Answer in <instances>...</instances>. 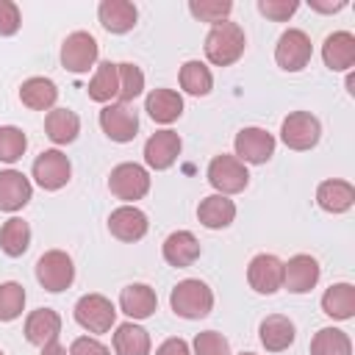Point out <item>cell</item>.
<instances>
[{
  "mask_svg": "<svg viewBox=\"0 0 355 355\" xmlns=\"http://www.w3.org/2000/svg\"><path fill=\"white\" fill-rule=\"evenodd\" d=\"M247 47V36L241 31V25L225 19L219 25H211L208 36H205V58L214 67H230L244 55Z\"/></svg>",
  "mask_w": 355,
  "mask_h": 355,
  "instance_id": "6da1fadb",
  "label": "cell"
},
{
  "mask_svg": "<svg viewBox=\"0 0 355 355\" xmlns=\"http://www.w3.org/2000/svg\"><path fill=\"white\" fill-rule=\"evenodd\" d=\"M150 347H153L150 333L136 322H125L114 333V352L116 355H150Z\"/></svg>",
  "mask_w": 355,
  "mask_h": 355,
  "instance_id": "4dcf8cb0",
  "label": "cell"
},
{
  "mask_svg": "<svg viewBox=\"0 0 355 355\" xmlns=\"http://www.w3.org/2000/svg\"><path fill=\"white\" fill-rule=\"evenodd\" d=\"M97 55H100L97 39L86 31H75L61 42V64H64V69H69L75 75L89 72L97 64Z\"/></svg>",
  "mask_w": 355,
  "mask_h": 355,
  "instance_id": "9c48e42d",
  "label": "cell"
},
{
  "mask_svg": "<svg viewBox=\"0 0 355 355\" xmlns=\"http://www.w3.org/2000/svg\"><path fill=\"white\" fill-rule=\"evenodd\" d=\"M0 355H3V349H0Z\"/></svg>",
  "mask_w": 355,
  "mask_h": 355,
  "instance_id": "7dc6e473",
  "label": "cell"
},
{
  "mask_svg": "<svg viewBox=\"0 0 355 355\" xmlns=\"http://www.w3.org/2000/svg\"><path fill=\"white\" fill-rule=\"evenodd\" d=\"M86 92L94 103H103V105L114 103L116 94H119V69H116V64L114 61H100Z\"/></svg>",
  "mask_w": 355,
  "mask_h": 355,
  "instance_id": "83f0119b",
  "label": "cell"
},
{
  "mask_svg": "<svg viewBox=\"0 0 355 355\" xmlns=\"http://www.w3.org/2000/svg\"><path fill=\"white\" fill-rule=\"evenodd\" d=\"M300 8L297 0H258V11L272 22H286Z\"/></svg>",
  "mask_w": 355,
  "mask_h": 355,
  "instance_id": "ab89813d",
  "label": "cell"
},
{
  "mask_svg": "<svg viewBox=\"0 0 355 355\" xmlns=\"http://www.w3.org/2000/svg\"><path fill=\"white\" fill-rule=\"evenodd\" d=\"M178 80H180V89L186 94H194V97H205L214 89V75L202 61H186L180 67Z\"/></svg>",
  "mask_w": 355,
  "mask_h": 355,
  "instance_id": "d6a6232c",
  "label": "cell"
},
{
  "mask_svg": "<svg viewBox=\"0 0 355 355\" xmlns=\"http://www.w3.org/2000/svg\"><path fill=\"white\" fill-rule=\"evenodd\" d=\"M28 150V136L17 125H0V161L14 164L25 155Z\"/></svg>",
  "mask_w": 355,
  "mask_h": 355,
  "instance_id": "d590c367",
  "label": "cell"
},
{
  "mask_svg": "<svg viewBox=\"0 0 355 355\" xmlns=\"http://www.w3.org/2000/svg\"><path fill=\"white\" fill-rule=\"evenodd\" d=\"M194 352L191 355H230V344L216 330H202L194 336Z\"/></svg>",
  "mask_w": 355,
  "mask_h": 355,
  "instance_id": "f35d334b",
  "label": "cell"
},
{
  "mask_svg": "<svg viewBox=\"0 0 355 355\" xmlns=\"http://www.w3.org/2000/svg\"><path fill=\"white\" fill-rule=\"evenodd\" d=\"M322 311L330 319H352L355 316V286L352 283H333L322 294Z\"/></svg>",
  "mask_w": 355,
  "mask_h": 355,
  "instance_id": "f1b7e54d",
  "label": "cell"
},
{
  "mask_svg": "<svg viewBox=\"0 0 355 355\" xmlns=\"http://www.w3.org/2000/svg\"><path fill=\"white\" fill-rule=\"evenodd\" d=\"M72 178V164L61 150H44L33 161V180L44 191H58L69 183Z\"/></svg>",
  "mask_w": 355,
  "mask_h": 355,
  "instance_id": "8fae6325",
  "label": "cell"
},
{
  "mask_svg": "<svg viewBox=\"0 0 355 355\" xmlns=\"http://www.w3.org/2000/svg\"><path fill=\"white\" fill-rule=\"evenodd\" d=\"M116 69H119V94H116V103L130 105L144 92V72L136 64H130V61L116 64Z\"/></svg>",
  "mask_w": 355,
  "mask_h": 355,
  "instance_id": "e575fe53",
  "label": "cell"
},
{
  "mask_svg": "<svg viewBox=\"0 0 355 355\" xmlns=\"http://www.w3.org/2000/svg\"><path fill=\"white\" fill-rule=\"evenodd\" d=\"M208 183L216 189V194H239L247 189L250 183V172L247 166L236 158V155H214L208 164Z\"/></svg>",
  "mask_w": 355,
  "mask_h": 355,
  "instance_id": "5b68a950",
  "label": "cell"
},
{
  "mask_svg": "<svg viewBox=\"0 0 355 355\" xmlns=\"http://www.w3.org/2000/svg\"><path fill=\"white\" fill-rule=\"evenodd\" d=\"M97 17L108 33H128L136 28L139 11L130 0H103L97 6Z\"/></svg>",
  "mask_w": 355,
  "mask_h": 355,
  "instance_id": "7402d4cb",
  "label": "cell"
},
{
  "mask_svg": "<svg viewBox=\"0 0 355 355\" xmlns=\"http://www.w3.org/2000/svg\"><path fill=\"white\" fill-rule=\"evenodd\" d=\"M180 147H183V141L175 130H155L144 141V164L155 172H164L178 161Z\"/></svg>",
  "mask_w": 355,
  "mask_h": 355,
  "instance_id": "9a60e30c",
  "label": "cell"
},
{
  "mask_svg": "<svg viewBox=\"0 0 355 355\" xmlns=\"http://www.w3.org/2000/svg\"><path fill=\"white\" fill-rule=\"evenodd\" d=\"M347 3L338 0V3H322V0H311V8L313 11H322V14H333V11H341Z\"/></svg>",
  "mask_w": 355,
  "mask_h": 355,
  "instance_id": "ee69618b",
  "label": "cell"
},
{
  "mask_svg": "<svg viewBox=\"0 0 355 355\" xmlns=\"http://www.w3.org/2000/svg\"><path fill=\"white\" fill-rule=\"evenodd\" d=\"M311 55H313V44H311V36L300 28H288L280 33L277 39V47H275V61L280 69L286 72H300L311 64Z\"/></svg>",
  "mask_w": 355,
  "mask_h": 355,
  "instance_id": "277c9868",
  "label": "cell"
},
{
  "mask_svg": "<svg viewBox=\"0 0 355 355\" xmlns=\"http://www.w3.org/2000/svg\"><path fill=\"white\" fill-rule=\"evenodd\" d=\"M31 247V225L19 216H11L8 222H3L0 227V250L8 258H19L25 255V250Z\"/></svg>",
  "mask_w": 355,
  "mask_h": 355,
  "instance_id": "1f68e13d",
  "label": "cell"
},
{
  "mask_svg": "<svg viewBox=\"0 0 355 355\" xmlns=\"http://www.w3.org/2000/svg\"><path fill=\"white\" fill-rule=\"evenodd\" d=\"M169 305L180 319H205L214 308V291L208 288V283L186 277L172 288Z\"/></svg>",
  "mask_w": 355,
  "mask_h": 355,
  "instance_id": "7a4b0ae2",
  "label": "cell"
},
{
  "mask_svg": "<svg viewBox=\"0 0 355 355\" xmlns=\"http://www.w3.org/2000/svg\"><path fill=\"white\" fill-rule=\"evenodd\" d=\"M189 11L194 19L200 22H211V25H219L230 17L233 11V3L230 0H191L189 3Z\"/></svg>",
  "mask_w": 355,
  "mask_h": 355,
  "instance_id": "74e56055",
  "label": "cell"
},
{
  "mask_svg": "<svg viewBox=\"0 0 355 355\" xmlns=\"http://www.w3.org/2000/svg\"><path fill=\"white\" fill-rule=\"evenodd\" d=\"M61 333V316L53 308H36L28 313L25 319V338L33 347H47L53 341H58Z\"/></svg>",
  "mask_w": 355,
  "mask_h": 355,
  "instance_id": "d6986e66",
  "label": "cell"
},
{
  "mask_svg": "<svg viewBox=\"0 0 355 355\" xmlns=\"http://www.w3.org/2000/svg\"><path fill=\"white\" fill-rule=\"evenodd\" d=\"M233 150L241 164H266L275 155V136L263 128H241L233 139Z\"/></svg>",
  "mask_w": 355,
  "mask_h": 355,
  "instance_id": "7c38bea8",
  "label": "cell"
},
{
  "mask_svg": "<svg viewBox=\"0 0 355 355\" xmlns=\"http://www.w3.org/2000/svg\"><path fill=\"white\" fill-rule=\"evenodd\" d=\"M147 227H150L147 214H144L141 208H136V205H119V208H114L111 216H108V230H111V236L119 239V241H128V244L144 239Z\"/></svg>",
  "mask_w": 355,
  "mask_h": 355,
  "instance_id": "2e32d148",
  "label": "cell"
},
{
  "mask_svg": "<svg viewBox=\"0 0 355 355\" xmlns=\"http://www.w3.org/2000/svg\"><path fill=\"white\" fill-rule=\"evenodd\" d=\"M25 311V288L14 280L0 283V322H14Z\"/></svg>",
  "mask_w": 355,
  "mask_h": 355,
  "instance_id": "8d00e7d4",
  "label": "cell"
},
{
  "mask_svg": "<svg viewBox=\"0 0 355 355\" xmlns=\"http://www.w3.org/2000/svg\"><path fill=\"white\" fill-rule=\"evenodd\" d=\"M22 25L19 8L11 0H0V36H14Z\"/></svg>",
  "mask_w": 355,
  "mask_h": 355,
  "instance_id": "60d3db41",
  "label": "cell"
},
{
  "mask_svg": "<svg viewBox=\"0 0 355 355\" xmlns=\"http://www.w3.org/2000/svg\"><path fill=\"white\" fill-rule=\"evenodd\" d=\"M294 336H297V327L283 313L266 316L261 322V327H258V338H261V344H263L266 352H283V349H288L294 344Z\"/></svg>",
  "mask_w": 355,
  "mask_h": 355,
  "instance_id": "44dd1931",
  "label": "cell"
},
{
  "mask_svg": "<svg viewBox=\"0 0 355 355\" xmlns=\"http://www.w3.org/2000/svg\"><path fill=\"white\" fill-rule=\"evenodd\" d=\"M319 136H322V125L319 119L311 114V111H291L283 125H280V139L288 150H311L319 144Z\"/></svg>",
  "mask_w": 355,
  "mask_h": 355,
  "instance_id": "8992f818",
  "label": "cell"
},
{
  "mask_svg": "<svg viewBox=\"0 0 355 355\" xmlns=\"http://www.w3.org/2000/svg\"><path fill=\"white\" fill-rule=\"evenodd\" d=\"M311 355H352V341L338 327H322L311 338Z\"/></svg>",
  "mask_w": 355,
  "mask_h": 355,
  "instance_id": "836d02e7",
  "label": "cell"
},
{
  "mask_svg": "<svg viewBox=\"0 0 355 355\" xmlns=\"http://www.w3.org/2000/svg\"><path fill=\"white\" fill-rule=\"evenodd\" d=\"M197 219L208 230H222L236 219V202L225 194H208L197 205Z\"/></svg>",
  "mask_w": 355,
  "mask_h": 355,
  "instance_id": "d4e9b609",
  "label": "cell"
},
{
  "mask_svg": "<svg viewBox=\"0 0 355 355\" xmlns=\"http://www.w3.org/2000/svg\"><path fill=\"white\" fill-rule=\"evenodd\" d=\"M69 355H111V349L92 336H80L69 344Z\"/></svg>",
  "mask_w": 355,
  "mask_h": 355,
  "instance_id": "b9f144b4",
  "label": "cell"
},
{
  "mask_svg": "<svg viewBox=\"0 0 355 355\" xmlns=\"http://www.w3.org/2000/svg\"><path fill=\"white\" fill-rule=\"evenodd\" d=\"M247 283L258 294H275L283 288V261L272 252H258L247 266Z\"/></svg>",
  "mask_w": 355,
  "mask_h": 355,
  "instance_id": "4fadbf2b",
  "label": "cell"
},
{
  "mask_svg": "<svg viewBox=\"0 0 355 355\" xmlns=\"http://www.w3.org/2000/svg\"><path fill=\"white\" fill-rule=\"evenodd\" d=\"M239 355H255V352H239Z\"/></svg>",
  "mask_w": 355,
  "mask_h": 355,
  "instance_id": "bcb514c9",
  "label": "cell"
},
{
  "mask_svg": "<svg viewBox=\"0 0 355 355\" xmlns=\"http://www.w3.org/2000/svg\"><path fill=\"white\" fill-rule=\"evenodd\" d=\"M355 202V186L347 183V180H322L319 189H316V205L327 214H344L349 211Z\"/></svg>",
  "mask_w": 355,
  "mask_h": 355,
  "instance_id": "cb8c5ba5",
  "label": "cell"
},
{
  "mask_svg": "<svg viewBox=\"0 0 355 355\" xmlns=\"http://www.w3.org/2000/svg\"><path fill=\"white\" fill-rule=\"evenodd\" d=\"M161 252H164V261L169 266L186 269L200 258V241H197V236L191 230H175V233H169L164 239Z\"/></svg>",
  "mask_w": 355,
  "mask_h": 355,
  "instance_id": "e0dca14e",
  "label": "cell"
},
{
  "mask_svg": "<svg viewBox=\"0 0 355 355\" xmlns=\"http://www.w3.org/2000/svg\"><path fill=\"white\" fill-rule=\"evenodd\" d=\"M119 308L130 319H147L158 308V297L147 283H128L119 291Z\"/></svg>",
  "mask_w": 355,
  "mask_h": 355,
  "instance_id": "603a6c76",
  "label": "cell"
},
{
  "mask_svg": "<svg viewBox=\"0 0 355 355\" xmlns=\"http://www.w3.org/2000/svg\"><path fill=\"white\" fill-rule=\"evenodd\" d=\"M100 128L111 141L128 144L139 133V114L125 103H108L100 108Z\"/></svg>",
  "mask_w": 355,
  "mask_h": 355,
  "instance_id": "30bf717a",
  "label": "cell"
},
{
  "mask_svg": "<svg viewBox=\"0 0 355 355\" xmlns=\"http://www.w3.org/2000/svg\"><path fill=\"white\" fill-rule=\"evenodd\" d=\"M144 111L155 122L169 125V122H175L183 114V97L175 89H153L147 94V100H144Z\"/></svg>",
  "mask_w": 355,
  "mask_h": 355,
  "instance_id": "4316f807",
  "label": "cell"
},
{
  "mask_svg": "<svg viewBox=\"0 0 355 355\" xmlns=\"http://www.w3.org/2000/svg\"><path fill=\"white\" fill-rule=\"evenodd\" d=\"M324 67L333 72H347L355 64V36L349 31H333L322 44Z\"/></svg>",
  "mask_w": 355,
  "mask_h": 355,
  "instance_id": "ac0fdd59",
  "label": "cell"
},
{
  "mask_svg": "<svg viewBox=\"0 0 355 355\" xmlns=\"http://www.w3.org/2000/svg\"><path fill=\"white\" fill-rule=\"evenodd\" d=\"M19 100H22V105H28L31 111H53V105H55V100H58V89H55V83H53L50 78L36 75V78L22 80V86H19Z\"/></svg>",
  "mask_w": 355,
  "mask_h": 355,
  "instance_id": "484cf974",
  "label": "cell"
},
{
  "mask_svg": "<svg viewBox=\"0 0 355 355\" xmlns=\"http://www.w3.org/2000/svg\"><path fill=\"white\" fill-rule=\"evenodd\" d=\"M108 189L125 205L136 202V200H141L150 191V172L141 164H133V161L116 164L111 169V175H108Z\"/></svg>",
  "mask_w": 355,
  "mask_h": 355,
  "instance_id": "3957f363",
  "label": "cell"
},
{
  "mask_svg": "<svg viewBox=\"0 0 355 355\" xmlns=\"http://www.w3.org/2000/svg\"><path fill=\"white\" fill-rule=\"evenodd\" d=\"M75 322L89 333H108L116 322V308L103 294H83L75 302Z\"/></svg>",
  "mask_w": 355,
  "mask_h": 355,
  "instance_id": "52a82bcc",
  "label": "cell"
},
{
  "mask_svg": "<svg viewBox=\"0 0 355 355\" xmlns=\"http://www.w3.org/2000/svg\"><path fill=\"white\" fill-rule=\"evenodd\" d=\"M322 277V269H319V261L313 255H291L286 263H283V288H288L291 294H308Z\"/></svg>",
  "mask_w": 355,
  "mask_h": 355,
  "instance_id": "5bb4252c",
  "label": "cell"
},
{
  "mask_svg": "<svg viewBox=\"0 0 355 355\" xmlns=\"http://www.w3.org/2000/svg\"><path fill=\"white\" fill-rule=\"evenodd\" d=\"M42 355H67V349L58 344V341H53V344H47V347H42Z\"/></svg>",
  "mask_w": 355,
  "mask_h": 355,
  "instance_id": "f6af8a7d",
  "label": "cell"
},
{
  "mask_svg": "<svg viewBox=\"0 0 355 355\" xmlns=\"http://www.w3.org/2000/svg\"><path fill=\"white\" fill-rule=\"evenodd\" d=\"M31 194H33V186L31 180L17 172V169H3L0 172V211H19L31 202Z\"/></svg>",
  "mask_w": 355,
  "mask_h": 355,
  "instance_id": "ffe728a7",
  "label": "cell"
},
{
  "mask_svg": "<svg viewBox=\"0 0 355 355\" xmlns=\"http://www.w3.org/2000/svg\"><path fill=\"white\" fill-rule=\"evenodd\" d=\"M155 355H191V349H189V344H186L183 338H166V341L155 349Z\"/></svg>",
  "mask_w": 355,
  "mask_h": 355,
  "instance_id": "7bdbcfd3",
  "label": "cell"
},
{
  "mask_svg": "<svg viewBox=\"0 0 355 355\" xmlns=\"http://www.w3.org/2000/svg\"><path fill=\"white\" fill-rule=\"evenodd\" d=\"M36 280L42 283V288L58 294L64 288L72 286L75 280V266L72 258L64 250H47L39 261H36Z\"/></svg>",
  "mask_w": 355,
  "mask_h": 355,
  "instance_id": "ba28073f",
  "label": "cell"
},
{
  "mask_svg": "<svg viewBox=\"0 0 355 355\" xmlns=\"http://www.w3.org/2000/svg\"><path fill=\"white\" fill-rule=\"evenodd\" d=\"M44 133H47L50 141H55V144H69V141H75L78 133H80V119H78V114L69 111V108H53V111H47V116H44Z\"/></svg>",
  "mask_w": 355,
  "mask_h": 355,
  "instance_id": "f546056e",
  "label": "cell"
}]
</instances>
